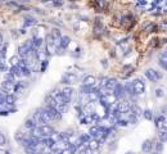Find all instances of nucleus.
Returning a JSON list of instances; mask_svg holds the SVG:
<instances>
[{
	"mask_svg": "<svg viewBox=\"0 0 167 154\" xmlns=\"http://www.w3.org/2000/svg\"><path fill=\"white\" fill-rule=\"evenodd\" d=\"M62 95H63V98L69 103L71 101V99H72V95H73V89L71 88V86H64L63 89H62Z\"/></svg>",
	"mask_w": 167,
	"mask_h": 154,
	"instance_id": "423d86ee",
	"label": "nucleus"
},
{
	"mask_svg": "<svg viewBox=\"0 0 167 154\" xmlns=\"http://www.w3.org/2000/svg\"><path fill=\"white\" fill-rule=\"evenodd\" d=\"M46 112H48V116L50 118V121H60L62 119V113H59L55 108H49V107H45Z\"/></svg>",
	"mask_w": 167,
	"mask_h": 154,
	"instance_id": "20e7f679",
	"label": "nucleus"
},
{
	"mask_svg": "<svg viewBox=\"0 0 167 154\" xmlns=\"http://www.w3.org/2000/svg\"><path fill=\"white\" fill-rule=\"evenodd\" d=\"M156 125L158 127V130H160V128H166V118H165L163 114L156 119Z\"/></svg>",
	"mask_w": 167,
	"mask_h": 154,
	"instance_id": "4468645a",
	"label": "nucleus"
},
{
	"mask_svg": "<svg viewBox=\"0 0 167 154\" xmlns=\"http://www.w3.org/2000/svg\"><path fill=\"white\" fill-rule=\"evenodd\" d=\"M113 95L116 96V99H122L126 94H125V90H124V86H121L120 83H117L115 89H113Z\"/></svg>",
	"mask_w": 167,
	"mask_h": 154,
	"instance_id": "0eeeda50",
	"label": "nucleus"
},
{
	"mask_svg": "<svg viewBox=\"0 0 167 154\" xmlns=\"http://www.w3.org/2000/svg\"><path fill=\"white\" fill-rule=\"evenodd\" d=\"M14 85H15V81H11V80H5L3 83H2V88L4 91L9 92V91H13L14 90Z\"/></svg>",
	"mask_w": 167,
	"mask_h": 154,
	"instance_id": "6e6552de",
	"label": "nucleus"
},
{
	"mask_svg": "<svg viewBox=\"0 0 167 154\" xmlns=\"http://www.w3.org/2000/svg\"><path fill=\"white\" fill-rule=\"evenodd\" d=\"M69 41H71V39H69L68 36H62L60 37V40H59V48L60 49H66L68 45H69Z\"/></svg>",
	"mask_w": 167,
	"mask_h": 154,
	"instance_id": "f8f14e48",
	"label": "nucleus"
},
{
	"mask_svg": "<svg viewBox=\"0 0 167 154\" xmlns=\"http://www.w3.org/2000/svg\"><path fill=\"white\" fill-rule=\"evenodd\" d=\"M136 3H139V4H144L145 3V0H135Z\"/></svg>",
	"mask_w": 167,
	"mask_h": 154,
	"instance_id": "c756f323",
	"label": "nucleus"
},
{
	"mask_svg": "<svg viewBox=\"0 0 167 154\" xmlns=\"http://www.w3.org/2000/svg\"><path fill=\"white\" fill-rule=\"evenodd\" d=\"M131 88H133L134 95H140V94H143L145 90V83L142 80L136 79L134 81H131Z\"/></svg>",
	"mask_w": 167,
	"mask_h": 154,
	"instance_id": "f03ea898",
	"label": "nucleus"
},
{
	"mask_svg": "<svg viewBox=\"0 0 167 154\" xmlns=\"http://www.w3.org/2000/svg\"><path fill=\"white\" fill-rule=\"evenodd\" d=\"M11 64L12 66H17V64H18V57H12L11 58Z\"/></svg>",
	"mask_w": 167,
	"mask_h": 154,
	"instance_id": "bb28decb",
	"label": "nucleus"
},
{
	"mask_svg": "<svg viewBox=\"0 0 167 154\" xmlns=\"http://www.w3.org/2000/svg\"><path fill=\"white\" fill-rule=\"evenodd\" d=\"M154 149H156L157 153H161V152L163 150V143H162V141H161V143H157V144L154 145Z\"/></svg>",
	"mask_w": 167,
	"mask_h": 154,
	"instance_id": "4be33fe9",
	"label": "nucleus"
},
{
	"mask_svg": "<svg viewBox=\"0 0 167 154\" xmlns=\"http://www.w3.org/2000/svg\"><path fill=\"white\" fill-rule=\"evenodd\" d=\"M7 144V138H5V135L0 132V147L2 145H5Z\"/></svg>",
	"mask_w": 167,
	"mask_h": 154,
	"instance_id": "393cba45",
	"label": "nucleus"
},
{
	"mask_svg": "<svg viewBox=\"0 0 167 154\" xmlns=\"http://www.w3.org/2000/svg\"><path fill=\"white\" fill-rule=\"evenodd\" d=\"M17 100V96L14 95V94H7V96H5V104L7 105H13L14 103Z\"/></svg>",
	"mask_w": 167,
	"mask_h": 154,
	"instance_id": "2eb2a0df",
	"label": "nucleus"
},
{
	"mask_svg": "<svg viewBox=\"0 0 167 154\" xmlns=\"http://www.w3.org/2000/svg\"><path fill=\"white\" fill-rule=\"evenodd\" d=\"M33 49V44H32V40H27L24 42L23 45H21L18 48V57L21 58H26L29 54H30V51Z\"/></svg>",
	"mask_w": 167,
	"mask_h": 154,
	"instance_id": "f257e3e1",
	"label": "nucleus"
},
{
	"mask_svg": "<svg viewBox=\"0 0 167 154\" xmlns=\"http://www.w3.org/2000/svg\"><path fill=\"white\" fill-rule=\"evenodd\" d=\"M86 145H87V149H89L90 152H94V150H96V149L99 148V141L95 140V139H93V140L90 139V141L87 143Z\"/></svg>",
	"mask_w": 167,
	"mask_h": 154,
	"instance_id": "9b49d317",
	"label": "nucleus"
},
{
	"mask_svg": "<svg viewBox=\"0 0 167 154\" xmlns=\"http://www.w3.org/2000/svg\"><path fill=\"white\" fill-rule=\"evenodd\" d=\"M3 48V35L0 33V49Z\"/></svg>",
	"mask_w": 167,
	"mask_h": 154,
	"instance_id": "c85d7f7f",
	"label": "nucleus"
},
{
	"mask_svg": "<svg viewBox=\"0 0 167 154\" xmlns=\"http://www.w3.org/2000/svg\"><path fill=\"white\" fill-rule=\"evenodd\" d=\"M166 58H167V53H166V51H163V53L160 55V66L163 68V70H166V68H167V64H166Z\"/></svg>",
	"mask_w": 167,
	"mask_h": 154,
	"instance_id": "6ab92c4d",
	"label": "nucleus"
},
{
	"mask_svg": "<svg viewBox=\"0 0 167 154\" xmlns=\"http://www.w3.org/2000/svg\"><path fill=\"white\" fill-rule=\"evenodd\" d=\"M145 77L149 80V81H152V82H157V81H160L162 79V73L160 72H157L156 70H153V68H148V70L145 71Z\"/></svg>",
	"mask_w": 167,
	"mask_h": 154,
	"instance_id": "7ed1b4c3",
	"label": "nucleus"
},
{
	"mask_svg": "<svg viewBox=\"0 0 167 154\" xmlns=\"http://www.w3.org/2000/svg\"><path fill=\"white\" fill-rule=\"evenodd\" d=\"M5 96H7V91H4V90H0V99L5 100Z\"/></svg>",
	"mask_w": 167,
	"mask_h": 154,
	"instance_id": "cd10ccee",
	"label": "nucleus"
},
{
	"mask_svg": "<svg viewBox=\"0 0 167 154\" xmlns=\"http://www.w3.org/2000/svg\"><path fill=\"white\" fill-rule=\"evenodd\" d=\"M143 113H144V117H145L147 119H152V118H153V114H152L151 110H145V112H143Z\"/></svg>",
	"mask_w": 167,
	"mask_h": 154,
	"instance_id": "a878e982",
	"label": "nucleus"
},
{
	"mask_svg": "<svg viewBox=\"0 0 167 154\" xmlns=\"http://www.w3.org/2000/svg\"><path fill=\"white\" fill-rule=\"evenodd\" d=\"M95 82H96V79L94 76H91V75H87V76H85V79H84V81H82V85H85V86H90V88H93L94 85H95Z\"/></svg>",
	"mask_w": 167,
	"mask_h": 154,
	"instance_id": "1a4fd4ad",
	"label": "nucleus"
},
{
	"mask_svg": "<svg viewBox=\"0 0 167 154\" xmlns=\"http://www.w3.org/2000/svg\"><path fill=\"white\" fill-rule=\"evenodd\" d=\"M35 23H36L35 18H32V17H27V18H26V21H24V23H23V26H32V24H35Z\"/></svg>",
	"mask_w": 167,
	"mask_h": 154,
	"instance_id": "412c9836",
	"label": "nucleus"
},
{
	"mask_svg": "<svg viewBox=\"0 0 167 154\" xmlns=\"http://www.w3.org/2000/svg\"><path fill=\"white\" fill-rule=\"evenodd\" d=\"M117 85V81L115 79H108L107 82H105V86L103 89L108 90V91H113V89H115V86Z\"/></svg>",
	"mask_w": 167,
	"mask_h": 154,
	"instance_id": "9d476101",
	"label": "nucleus"
},
{
	"mask_svg": "<svg viewBox=\"0 0 167 154\" xmlns=\"http://www.w3.org/2000/svg\"><path fill=\"white\" fill-rule=\"evenodd\" d=\"M152 147H153V144H152V141L151 140H147V141H144L143 143V147H142V150L145 153H149L151 152V149H152Z\"/></svg>",
	"mask_w": 167,
	"mask_h": 154,
	"instance_id": "a211bd4d",
	"label": "nucleus"
},
{
	"mask_svg": "<svg viewBox=\"0 0 167 154\" xmlns=\"http://www.w3.org/2000/svg\"><path fill=\"white\" fill-rule=\"evenodd\" d=\"M156 96H158V98H163V96H165V91H163V89H157V90H156Z\"/></svg>",
	"mask_w": 167,
	"mask_h": 154,
	"instance_id": "b1692460",
	"label": "nucleus"
},
{
	"mask_svg": "<svg viewBox=\"0 0 167 154\" xmlns=\"http://www.w3.org/2000/svg\"><path fill=\"white\" fill-rule=\"evenodd\" d=\"M131 105L129 101H122V103H118V104L116 105V109L118 110L120 113H129L130 109H131Z\"/></svg>",
	"mask_w": 167,
	"mask_h": 154,
	"instance_id": "39448f33",
	"label": "nucleus"
},
{
	"mask_svg": "<svg viewBox=\"0 0 167 154\" xmlns=\"http://www.w3.org/2000/svg\"><path fill=\"white\" fill-rule=\"evenodd\" d=\"M158 138H160V140L162 143L166 141L167 139V135H166V128H160V131H158Z\"/></svg>",
	"mask_w": 167,
	"mask_h": 154,
	"instance_id": "aec40b11",
	"label": "nucleus"
},
{
	"mask_svg": "<svg viewBox=\"0 0 167 154\" xmlns=\"http://www.w3.org/2000/svg\"><path fill=\"white\" fill-rule=\"evenodd\" d=\"M45 103H46V107H49V108H55V105H57V101H55V99L53 98L51 95H48V96H46Z\"/></svg>",
	"mask_w": 167,
	"mask_h": 154,
	"instance_id": "dca6fc26",
	"label": "nucleus"
},
{
	"mask_svg": "<svg viewBox=\"0 0 167 154\" xmlns=\"http://www.w3.org/2000/svg\"><path fill=\"white\" fill-rule=\"evenodd\" d=\"M127 154H131V153H127Z\"/></svg>",
	"mask_w": 167,
	"mask_h": 154,
	"instance_id": "473e14b6",
	"label": "nucleus"
},
{
	"mask_svg": "<svg viewBox=\"0 0 167 154\" xmlns=\"http://www.w3.org/2000/svg\"><path fill=\"white\" fill-rule=\"evenodd\" d=\"M76 81V76L73 73H66L63 76V83H73Z\"/></svg>",
	"mask_w": 167,
	"mask_h": 154,
	"instance_id": "ddd939ff",
	"label": "nucleus"
},
{
	"mask_svg": "<svg viewBox=\"0 0 167 154\" xmlns=\"http://www.w3.org/2000/svg\"><path fill=\"white\" fill-rule=\"evenodd\" d=\"M36 126H37V123H36V122H35V121H33V119H32V118L27 119V121H26V122H24V127H26V128H27V130H33V128H35V127H36Z\"/></svg>",
	"mask_w": 167,
	"mask_h": 154,
	"instance_id": "f3484780",
	"label": "nucleus"
},
{
	"mask_svg": "<svg viewBox=\"0 0 167 154\" xmlns=\"http://www.w3.org/2000/svg\"><path fill=\"white\" fill-rule=\"evenodd\" d=\"M0 154H5V152H3L2 149H0Z\"/></svg>",
	"mask_w": 167,
	"mask_h": 154,
	"instance_id": "2f4dec72",
	"label": "nucleus"
},
{
	"mask_svg": "<svg viewBox=\"0 0 167 154\" xmlns=\"http://www.w3.org/2000/svg\"><path fill=\"white\" fill-rule=\"evenodd\" d=\"M102 64H103L104 67H107V66H108V63H107V61H103V63H102Z\"/></svg>",
	"mask_w": 167,
	"mask_h": 154,
	"instance_id": "7c9ffc66",
	"label": "nucleus"
},
{
	"mask_svg": "<svg viewBox=\"0 0 167 154\" xmlns=\"http://www.w3.org/2000/svg\"><path fill=\"white\" fill-rule=\"evenodd\" d=\"M5 55H7V46H4L3 49H0V59H2V61H4Z\"/></svg>",
	"mask_w": 167,
	"mask_h": 154,
	"instance_id": "5701e85b",
	"label": "nucleus"
}]
</instances>
